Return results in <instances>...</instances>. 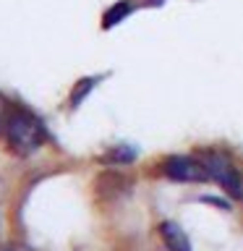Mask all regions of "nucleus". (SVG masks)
I'll return each instance as SVG.
<instances>
[{
  "instance_id": "5",
  "label": "nucleus",
  "mask_w": 243,
  "mask_h": 251,
  "mask_svg": "<svg viewBox=\"0 0 243 251\" xmlns=\"http://www.w3.org/2000/svg\"><path fill=\"white\" fill-rule=\"evenodd\" d=\"M125 13H128V5H125V3H121L118 8H113V11L105 16V26H113V24H118Z\"/></svg>"
},
{
  "instance_id": "3",
  "label": "nucleus",
  "mask_w": 243,
  "mask_h": 251,
  "mask_svg": "<svg viewBox=\"0 0 243 251\" xmlns=\"http://www.w3.org/2000/svg\"><path fill=\"white\" fill-rule=\"evenodd\" d=\"M162 173L172 180H180V183H201L207 178V170L199 162V157H188V154H172L162 162Z\"/></svg>"
},
{
  "instance_id": "1",
  "label": "nucleus",
  "mask_w": 243,
  "mask_h": 251,
  "mask_svg": "<svg viewBox=\"0 0 243 251\" xmlns=\"http://www.w3.org/2000/svg\"><path fill=\"white\" fill-rule=\"evenodd\" d=\"M3 136H5V144L11 147V152L26 157V154H34L45 144V126L29 110L13 107L3 118Z\"/></svg>"
},
{
  "instance_id": "2",
  "label": "nucleus",
  "mask_w": 243,
  "mask_h": 251,
  "mask_svg": "<svg viewBox=\"0 0 243 251\" xmlns=\"http://www.w3.org/2000/svg\"><path fill=\"white\" fill-rule=\"evenodd\" d=\"M196 157L204 165L209 180L219 183V188H225L230 196H241V173L235 168V162L230 160V154L219 152V149H204Z\"/></svg>"
},
{
  "instance_id": "4",
  "label": "nucleus",
  "mask_w": 243,
  "mask_h": 251,
  "mask_svg": "<svg viewBox=\"0 0 243 251\" xmlns=\"http://www.w3.org/2000/svg\"><path fill=\"white\" fill-rule=\"evenodd\" d=\"M160 238L168 246V251H191V241H188L186 230L178 223H162L160 225Z\"/></svg>"
}]
</instances>
